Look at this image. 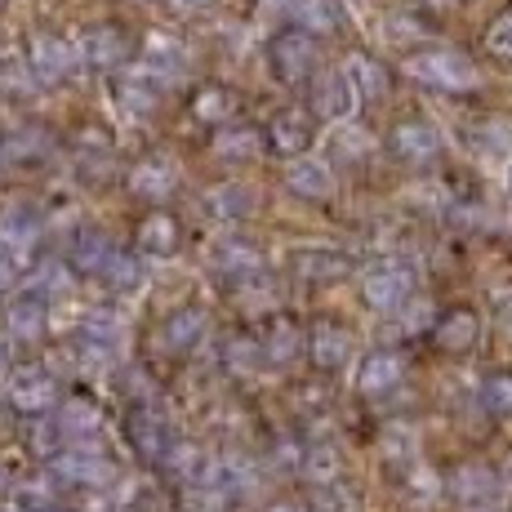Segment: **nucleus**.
Wrapping results in <instances>:
<instances>
[{"instance_id": "a878e982", "label": "nucleus", "mask_w": 512, "mask_h": 512, "mask_svg": "<svg viewBox=\"0 0 512 512\" xmlns=\"http://www.w3.org/2000/svg\"><path fill=\"white\" fill-rule=\"evenodd\" d=\"M201 334H205V312L201 308H179L170 321H165L161 339H165V348L170 352H187V348L201 343Z\"/></svg>"}, {"instance_id": "7c9ffc66", "label": "nucleus", "mask_w": 512, "mask_h": 512, "mask_svg": "<svg viewBox=\"0 0 512 512\" xmlns=\"http://www.w3.org/2000/svg\"><path fill=\"white\" fill-rule=\"evenodd\" d=\"M121 339H125V330H121V321H112V317H90L81 330V348H90L98 361L112 357V352L121 348Z\"/></svg>"}, {"instance_id": "0eeeda50", "label": "nucleus", "mask_w": 512, "mask_h": 512, "mask_svg": "<svg viewBox=\"0 0 512 512\" xmlns=\"http://www.w3.org/2000/svg\"><path fill=\"white\" fill-rule=\"evenodd\" d=\"M9 401L18 410H27V415H41V410H49L58 401V388L41 366H27V370L9 374Z\"/></svg>"}, {"instance_id": "a19ab883", "label": "nucleus", "mask_w": 512, "mask_h": 512, "mask_svg": "<svg viewBox=\"0 0 512 512\" xmlns=\"http://www.w3.org/2000/svg\"><path fill=\"white\" fill-rule=\"evenodd\" d=\"M486 49L495 58H504V63H512V9L508 14H499L495 23L486 27Z\"/></svg>"}, {"instance_id": "c756f323", "label": "nucleus", "mask_w": 512, "mask_h": 512, "mask_svg": "<svg viewBox=\"0 0 512 512\" xmlns=\"http://www.w3.org/2000/svg\"><path fill=\"white\" fill-rule=\"evenodd\" d=\"M303 330L294 326L290 317H277L272 321V330H268V343H263V357L268 361H277V366H285V361H294L303 352Z\"/></svg>"}, {"instance_id": "4468645a", "label": "nucleus", "mask_w": 512, "mask_h": 512, "mask_svg": "<svg viewBox=\"0 0 512 512\" xmlns=\"http://www.w3.org/2000/svg\"><path fill=\"white\" fill-rule=\"evenodd\" d=\"M161 90L165 85L156 81L152 72H134V76H121V81H116V103H121V112L125 116H134V121H143L147 112H152L156 103H161Z\"/></svg>"}, {"instance_id": "39448f33", "label": "nucleus", "mask_w": 512, "mask_h": 512, "mask_svg": "<svg viewBox=\"0 0 512 512\" xmlns=\"http://www.w3.org/2000/svg\"><path fill=\"white\" fill-rule=\"evenodd\" d=\"M312 67H317V45H312V32L294 27V32H281L277 41H272V72H277V81L299 85V81H308V76H312Z\"/></svg>"}, {"instance_id": "72a5a7b5", "label": "nucleus", "mask_w": 512, "mask_h": 512, "mask_svg": "<svg viewBox=\"0 0 512 512\" xmlns=\"http://www.w3.org/2000/svg\"><path fill=\"white\" fill-rule=\"evenodd\" d=\"M232 107H236V98L223 90V85H205V90L192 98V116L205 125H223L232 116Z\"/></svg>"}, {"instance_id": "dca6fc26", "label": "nucleus", "mask_w": 512, "mask_h": 512, "mask_svg": "<svg viewBox=\"0 0 512 512\" xmlns=\"http://www.w3.org/2000/svg\"><path fill=\"white\" fill-rule=\"evenodd\" d=\"M268 134H272V147H277L281 156H299L303 147L312 143V116L303 112V107H285V112L272 116Z\"/></svg>"}, {"instance_id": "f257e3e1", "label": "nucleus", "mask_w": 512, "mask_h": 512, "mask_svg": "<svg viewBox=\"0 0 512 512\" xmlns=\"http://www.w3.org/2000/svg\"><path fill=\"white\" fill-rule=\"evenodd\" d=\"M406 72L419 85H432V90H446V94H468L481 85V72L459 49H419L415 58H406Z\"/></svg>"}, {"instance_id": "a211bd4d", "label": "nucleus", "mask_w": 512, "mask_h": 512, "mask_svg": "<svg viewBox=\"0 0 512 512\" xmlns=\"http://www.w3.org/2000/svg\"><path fill=\"white\" fill-rule=\"evenodd\" d=\"M397 383H401V357L397 352H370V357L361 361L357 388L366 392V397H383V392H392Z\"/></svg>"}, {"instance_id": "8fccbe9b", "label": "nucleus", "mask_w": 512, "mask_h": 512, "mask_svg": "<svg viewBox=\"0 0 512 512\" xmlns=\"http://www.w3.org/2000/svg\"><path fill=\"white\" fill-rule=\"evenodd\" d=\"M14 161V152H9V139H0V165Z\"/></svg>"}, {"instance_id": "ddd939ff", "label": "nucleus", "mask_w": 512, "mask_h": 512, "mask_svg": "<svg viewBox=\"0 0 512 512\" xmlns=\"http://www.w3.org/2000/svg\"><path fill=\"white\" fill-rule=\"evenodd\" d=\"M174 183H179V170H174L170 156H147L130 174V192L139 196V201H165V196L174 192Z\"/></svg>"}, {"instance_id": "5701e85b", "label": "nucleus", "mask_w": 512, "mask_h": 512, "mask_svg": "<svg viewBox=\"0 0 512 512\" xmlns=\"http://www.w3.org/2000/svg\"><path fill=\"white\" fill-rule=\"evenodd\" d=\"M205 210L214 214V219H250L254 214V192L245 183H223V187H214L210 196H205Z\"/></svg>"}, {"instance_id": "9b49d317", "label": "nucleus", "mask_w": 512, "mask_h": 512, "mask_svg": "<svg viewBox=\"0 0 512 512\" xmlns=\"http://www.w3.org/2000/svg\"><path fill=\"white\" fill-rule=\"evenodd\" d=\"M41 232H45V223L32 205H5V210H0V250L27 254L41 241Z\"/></svg>"}, {"instance_id": "c9c22d12", "label": "nucleus", "mask_w": 512, "mask_h": 512, "mask_svg": "<svg viewBox=\"0 0 512 512\" xmlns=\"http://www.w3.org/2000/svg\"><path fill=\"white\" fill-rule=\"evenodd\" d=\"M214 152L236 161V156H254L259 152V130H250V125H232V130H219L214 134Z\"/></svg>"}, {"instance_id": "bb28decb", "label": "nucleus", "mask_w": 512, "mask_h": 512, "mask_svg": "<svg viewBox=\"0 0 512 512\" xmlns=\"http://www.w3.org/2000/svg\"><path fill=\"white\" fill-rule=\"evenodd\" d=\"M290 18L303 27V32H312V36L339 32V23H343V14H339V5H334V0H294Z\"/></svg>"}, {"instance_id": "f3484780", "label": "nucleus", "mask_w": 512, "mask_h": 512, "mask_svg": "<svg viewBox=\"0 0 512 512\" xmlns=\"http://www.w3.org/2000/svg\"><path fill=\"white\" fill-rule=\"evenodd\" d=\"M130 441H134V450H139L147 464H156V459L170 455V428H165L152 410H134L130 415Z\"/></svg>"}, {"instance_id": "c85d7f7f", "label": "nucleus", "mask_w": 512, "mask_h": 512, "mask_svg": "<svg viewBox=\"0 0 512 512\" xmlns=\"http://www.w3.org/2000/svg\"><path fill=\"white\" fill-rule=\"evenodd\" d=\"M294 268L303 281H334L348 272V259L339 250H299L294 254Z\"/></svg>"}, {"instance_id": "603ef678", "label": "nucleus", "mask_w": 512, "mask_h": 512, "mask_svg": "<svg viewBox=\"0 0 512 512\" xmlns=\"http://www.w3.org/2000/svg\"><path fill=\"white\" fill-rule=\"evenodd\" d=\"M504 334H508V339H512V303H508V308H504Z\"/></svg>"}, {"instance_id": "6ab92c4d", "label": "nucleus", "mask_w": 512, "mask_h": 512, "mask_svg": "<svg viewBox=\"0 0 512 512\" xmlns=\"http://www.w3.org/2000/svg\"><path fill=\"white\" fill-rule=\"evenodd\" d=\"M165 468H170V477H179L183 486L201 490L205 481H210L214 459L205 455L201 446H192V441H179V446H170V455H165Z\"/></svg>"}, {"instance_id": "1a4fd4ad", "label": "nucleus", "mask_w": 512, "mask_h": 512, "mask_svg": "<svg viewBox=\"0 0 512 512\" xmlns=\"http://www.w3.org/2000/svg\"><path fill=\"white\" fill-rule=\"evenodd\" d=\"M285 187L303 201H326V196H334V170L317 156H294L285 165Z\"/></svg>"}, {"instance_id": "2eb2a0df", "label": "nucleus", "mask_w": 512, "mask_h": 512, "mask_svg": "<svg viewBox=\"0 0 512 512\" xmlns=\"http://www.w3.org/2000/svg\"><path fill=\"white\" fill-rule=\"evenodd\" d=\"M308 352L321 370H339L352 357V334L343 326H334V321H317L308 334Z\"/></svg>"}, {"instance_id": "412c9836", "label": "nucleus", "mask_w": 512, "mask_h": 512, "mask_svg": "<svg viewBox=\"0 0 512 512\" xmlns=\"http://www.w3.org/2000/svg\"><path fill=\"white\" fill-rule=\"evenodd\" d=\"M5 321H9V334H14V339H27V343L41 339L45 334V299L27 290L23 299H14L5 308Z\"/></svg>"}, {"instance_id": "7ed1b4c3", "label": "nucleus", "mask_w": 512, "mask_h": 512, "mask_svg": "<svg viewBox=\"0 0 512 512\" xmlns=\"http://www.w3.org/2000/svg\"><path fill=\"white\" fill-rule=\"evenodd\" d=\"M27 63H32V72L41 76V81H67V76H76V67L85 63L81 58V45L63 41V36H32V45H27Z\"/></svg>"}, {"instance_id": "49530a36", "label": "nucleus", "mask_w": 512, "mask_h": 512, "mask_svg": "<svg viewBox=\"0 0 512 512\" xmlns=\"http://www.w3.org/2000/svg\"><path fill=\"white\" fill-rule=\"evenodd\" d=\"M18 285V254L0 250V294H9Z\"/></svg>"}, {"instance_id": "393cba45", "label": "nucleus", "mask_w": 512, "mask_h": 512, "mask_svg": "<svg viewBox=\"0 0 512 512\" xmlns=\"http://www.w3.org/2000/svg\"><path fill=\"white\" fill-rule=\"evenodd\" d=\"M112 259H116V250H112V241H107L103 232H81L76 236V245H72V268L76 272H94V277H103Z\"/></svg>"}, {"instance_id": "20e7f679", "label": "nucleus", "mask_w": 512, "mask_h": 512, "mask_svg": "<svg viewBox=\"0 0 512 512\" xmlns=\"http://www.w3.org/2000/svg\"><path fill=\"white\" fill-rule=\"evenodd\" d=\"M450 495H455V504L468 508V512H490L499 504V495H504V481H499V472L486 468V464H464V468H455V477H450Z\"/></svg>"}, {"instance_id": "09e8293b", "label": "nucleus", "mask_w": 512, "mask_h": 512, "mask_svg": "<svg viewBox=\"0 0 512 512\" xmlns=\"http://www.w3.org/2000/svg\"><path fill=\"white\" fill-rule=\"evenodd\" d=\"M294 0H263V14H277V18H290Z\"/></svg>"}, {"instance_id": "c03bdc74", "label": "nucleus", "mask_w": 512, "mask_h": 512, "mask_svg": "<svg viewBox=\"0 0 512 512\" xmlns=\"http://www.w3.org/2000/svg\"><path fill=\"white\" fill-rule=\"evenodd\" d=\"M334 147H339L343 156H366V152H370V139H366L361 130H352V125H348V130L334 134Z\"/></svg>"}, {"instance_id": "b1692460", "label": "nucleus", "mask_w": 512, "mask_h": 512, "mask_svg": "<svg viewBox=\"0 0 512 512\" xmlns=\"http://www.w3.org/2000/svg\"><path fill=\"white\" fill-rule=\"evenodd\" d=\"M54 423H58V437L63 441H85L103 428V415H98L90 401H63V410L54 415Z\"/></svg>"}, {"instance_id": "2f4dec72", "label": "nucleus", "mask_w": 512, "mask_h": 512, "mask_svg": "<svg viewBox=\"0 0 512 512\" xmlns=\"http://www.w3.org/2000/svg\"><path fill=\"white\" fill-rule=\"evenodd\" d=\"M214 268H219L223 272V277H236V281H254V277H259V272H263V263H259V254H254L250 250V245H223V250H219V259H214Z\"/></svg>"}, {"instance_id": "864d4df0", "label": "nucleus", "mask_w": 512, "mask_h": 512, "mask_svg": "<svg viewBox=\"0 0 512 512\" xmlns=\"http://www.w3.org/2000/svg\"><path fill=\"white\" fill-rule=\"evenodd\" d=\"M36 512H67V508H49V504H45V508H36Z\"/></svg>"}, {"instance_id": "6e6552de", "label": "nucleus", "mask_w": 512, "mask_h": 512, "mask_svg": "<svg viewBox=\"0 0 512 512\" xmlns=\"http://www.w3.org/2000/svg\"><path fill=\"white\" fill-rule=\"evenodd\" d=\"M143 72H152L161 85H174L187 76V49L165 32H152L143 45Z\"/></svg>"}, {"instance_id": "a18cd8bd", "label": "nucleus", "mask_w": 512, "mask_h": 512, "mask_svg": "<svg viewBox=\"0 0 512 512\" xmlns=\"http://www.w3.org/2000/svg\"><path fill=\"white\" fill-rule=\"evenodd\" d=\"M32 63L27 67H5V72H0V85H5V90H14V94H32Z\"/></svg>"}, {"instance_id": "4c0bfd02", "label": "nucleus", "mask_w": 512, "mask_h": 512, "mask_svg": "<svg viewBox=\"0 0 512 512\" xmlns=\"http://www.w3.org/2000/svg\"><path fill=\"white\" fill-rule=\"evenodd\" d=\"M303 468H308L312 486H321V481H334V477H339V455H334L330 446H312L308 455H303Z\"/></svg>"}, {"instance_id": "9d476101", "label": "nucleus", "mask_w": 512, "mask_h": 512, "mask_svg": "<svg viewBox=\"0 0 512 512\" xmlns=\"http://www.w3.org/2000/svg\"><path fill=\"white\" fill-rule=\"evenodd\" d=\"M361 94L357 85H352L348 72H330L317 81V94H312V107H317V116H326V121H348L352 112H357Z\"/></svg>"}, {"instance_id": "e433bc0d", "label": "nucleus", "mask_w": 512, "mask_h": 512, "mask_svg": "<svg viewBox=\"0 0 512 512\" xmlns=\"http://www.w3.org/2000/svg\"><path fill=\"white\" fill-rule=\"evenodd\" d=\"M103 281L112 285L116 294H134V290L143 285V263H139V259H130V254H116V259L107 263Z\"/></svg>"}, {"instance_id": "f03ea898", "label": "nucleus", "mask_w": 512, "mask_h": 512, "mask_svg": "<svg viewBox=\"0 0 512 512\" xmlns=\"http://www.w3.org/2000/svg\"><path fill=\"white\" fill-rule=\"evenodd\" d=\"M410 290H415V277H410L406 263H374V268L361 277V294H366L370 308L379 312H397L401 303L410 299Z\"/></svg>"}, {"instance_id": "6e6d98bb", "label": "nucleus", "mask_w": 512, "mask_h": 512, "mask_svg": "<svg viewBox=\"0 0 512 512\" xmlns=\"http://www.w3.org/2000/svg\"><path fill=\"white\" fill-rule=\"evenodd\" d=\"M0 5H5V0H0Z\"/></svg>"}, {"instance_id": "37998d69", "label": "nucleus", "mask_w": 512, "mask_h": 512, "mask_svg": "<svg viewBox=\"0 0 512 512\" xmlns=\"http://www.w3.org/2000/svg\"><path fill=\"white\" fill-rule=\"evenodd\" d=\"M410 495H415L419 504H432V499L441 495V490H437V472H428V468H415V477H410Z\"/></svg>"}, {"instance_id": "473e14b6", "label": "nucleus", "mask_w": 512, "mask_h": 512, "mask_svg": "<svg viewBox=\"0 0 512 512\" xmlns=\"http://www.w3.org/2000/svg\"><path fill=\"white\" fill-rule=\"evenodd\" d=\"M343 72L352 76V85H357L361 98H383V90H388V72H383V67L374 63V58H366V54H352Z\"/></svg>"}, {"instance_id": "4be33fe9", "label": "nucleus", "mask_w": 512, "mask_h": 512, "mask_svg": "<svg viewBox=\"0 0 512 512\" xmlns=\"http://www.w3.org/2000/svg\"><path fill=\"white\" fill-rule=\"evenodd\" d=\"M477 317H472L468 308H455L446 312V317L437 321V330H432V339H437L441 352H468L472 343H477Z\"/></svg>"}, {"instance_id": "79ce46f5", "label": "nucleus", "mask_w": 512, "mask_h": 512, "mask_svg": "<svg viewBox=\"0 0 512 512\" xmlns=\"http://www.w3.org/2000/svg\"><path fill=\"white\" fill-rule=\"evenodd\" d=\"M223 357H228L232 370H245V374H250L254 366H259V343H254L250 334H241V339L228 343V352H223Z\"/></svg>"}, {"instance_id": "ea45409f", "label": "nucleus", "mask_w": 512, "mask_h": 512, "mask_svg": "<svg viewBox=\"0 0 512 512\" xmlns=\"http://www.w3.org/2000/svg\"><path fill=\"white\" fill-rule=\"evenodd\" d=\"M67 268L63 263H41V268L32 272V294H41V299H54V294L67 290Z\"/></svg>"}, {"instance_id": "58836bf2", "label": "nucleus", "mask_w": 512, "mask_h": 512, "mask_svg": "<svg viewBox=\"0 0 512 512\" xmlns=\"http://www.w3.org/2000/svg\"><path fill=\"white\" fill-rule=\"evenodd\" d=\"M481 401H486L490 415L508 419L512 415V374H495V379H486V392H481Z\"/></svg>"}, {"instance_id": "aec40b11", "label": "nucleus", "mask_w": 512, "mask_h": 512, "mask_svg": "<svg viewBox=\"0 0 512 512\" xmlns=\"http://www.w3.org/2000/svg\"><path fill=\"white\" fill-rule=\"evenodd\" d=\"M125 54H130L125 36L116 32V27H107V23H103V27H90V32L81 36V58H85L90 67H103V72H107V67H116Z\"/></svg>"}, {"instance_id": "cd10ccee", "label": "nucleus", "mask_w": 512, "mask_h": 512, "mask_svg": "<svg viewBox=\"0 0 512 512\" xmlns=\"http://www.w3.org/2000/svg\"><path fill=\"white\" fill-rule=\"evenodd\" d=\"M139 245L147 254L170 259V254L179 250V223H174L170 214H147V219L139 223Z\"/></svg>"}, {"instance_id": "f704fd0d", "label": "nucleus", "mask_w": 512, "mask_h": 512, "mask_svg": "<svg viewBox=\"0 0 512 512\" xmlns=\"http://www.w3.org/2000/svg\"><path fill=\"white\" fill-rule=\"evenodd\" d=\"M312 504H317V512H357L361 508V499H357V490L348 486V481H321L317 486V495H312Z\"/></svg>"}, {"instance_id": "f8f14e48", "label": "nucleus", "mask_w": 512, "mask_h": 512, "mask_svg": "<svg viewBox=\"0 0 512 512\" xmlns=\"http://www.w3.org/2000/svg\"><path fill=\"white\" fill-rule=\"evenodd\" d=\"M388 143H392V152L410 165H423L441 152V134H437V125H428V121H401Z\"/></svg>"}, {"instance_id": "de8ad7c7", "label": "nucleus", "mask_w": 512, "mask_h": 512, "mask_svg": "<svg viewBox=\"0 0 512 512\" xmlns=\"http://www.w3.org/2000/svg\"><path fill=\"white\" fill-rule=\"evenodd\" d=\"M170 5V14H201V9H210L214 0H165Z\"/></svg>"}, {"instance_id": "5fc2aeb1", "label": "nucleus", "mask_w": 512, "mask_h": 512, "mask_svg": "<svg viewBox=\"0 0 512 512\" xmlns=\"http://www.w3.org/2000/svg\"><path fill=\"white\" fill-rule=\"evenodd\" d=\"M508 183H512V165H508Z\"/></svg>"}, {"instance_id": "423d86ee", "label": "nucleus", "mask_w": 512, "mask_h": 512, "mask_svg": "<svg viewBox=\"0 0 512 512\" xmlns=\"http://www.w3.org/2000/svg\"><path fill=\"white\" fill-rule=\"evenodd\" d=\"M49 472L63 486H103V481H112V464L94 450H63V455L49 459Z\"/></svg>"}, {"instance_id": "3c124183", "label": "nucleus", "mask_w": 512, "mask_h": 512, "mask_svg": "<svg viewBox=\"0 0 512 512\" xmlns=\"http://www.w3.org/2000/svg\"><path fill=\"white\" fill-rule=\"evenodd\" d=\"M268 512H308V508H299V504H272Z\"/></svg>"}]
</instances>
